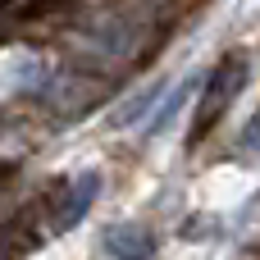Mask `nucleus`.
I'll return each mask as SVG.
<instances>
[{
	"label": "nucleus",
	"instance_id": "nucleus-3",
	"mask_svg": "<svg viewBox=\"0 0 260 260\" xmlns=\"http://www.w3.org/2000/svg\"><path fill=\"white\" fill-rule=\"evenodd\" d=\"M96 187H101V178L96 174H82L78 178V192L64 201V210H59V219H55V229H73L82 215H87V206H91V197H96Z\"/></svg>",
	"mask_w": 260,
	"mask_h": 260
},
{
	"label": "nucleus",
	"instance_id": "nucleus-4",
	"mask_svg": "<svg viewBox=\"0 0 260 260\" xmlns=\"http://www.w3.org/2000/svg\"><path fill=\"white\" fill-rule=\"evenodd\" d=\"M155 96H160V87H151V91H142L137 101H128V105H123V110L114 114V128H123V123H133L137 114H146V110L155 105Z\"/></svg>",
	"mask_w": 260,
	"mask_h": 260
},
{
	"label": "nucleus",
	"instance_id": "nucleus-1",
	"mask_svg": "<svg viewBox=\"0 0 260 260\" xmlns=\"http://www.w3.org/2000/svg\"><path fill=\"white\" fill-rule=\"evenodd\" d=\"M242 82H247V64H242L238 55H229V59L210 73V87H206V101H201V114H197V133H206V128L229 110V101L242 91Z\"/></svg>",
	"mask_w": 260,
	"mask_h": 260
},
{
	"label": "nucleus",
	"instance_id": "nucleus-5",
	"mask_svg": "<svg viewBox=\"0 0 260 260\" xmlns=\"http://www.w3.org/2000/svg\"><path fill=\"white\" fill-rule=\"evenodd\" d=\"M242 146H251V151H260V114L251 119V128H247V137H242Z\"/></svg>",
	"mask_w": 260,
	"mask_h": 260
},
{
	"label": "nucleus",
	"instance_id": "nucleus-2",
	"mask_svg": "<svg viewBox=\"0 0 260 260\" xmlns=\"http://www.w3.org/2000/svg\"><path fill=\"white\" fill-rule=\"evenodd\" d=\"M105 247H110V256H119V260H151V251H155L151 233L137 229V224H119V229H110V233H105Z\"/></svg>",
	"mask_w": 260,
	"mask_h": 260
}]
</instances>
